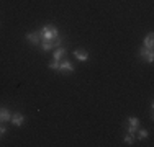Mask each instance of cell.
Wrapping results in <instances>:
<instances>
[{
    "label": "cell",
    "mask_w": 154,
    "mask_h": 147,
    "mask_svg": "<svg viewBox=\"0 0 154 147\" xmlns=\"http://www.w3.org/2000/svg\"><path fill=\"white\" fill-rule=\"evenodd\" d=\"M41 41H53L54 38H57L59 36V33H57V28L51 26V25H46V26H43L41 31Z\"/></svg>",
    "instance_id": "1"
},
{
    "label": "cell",
    "mask_w": 154,
    "mask_h": 147,
    "mask_svg": "<svg viewBox=\"0 0 154 147\" xmlns=\"http://www.w3.org/2000/svg\"><path fill=\"white\" fill-rule=\"evenodd\" d=\"M138 128H139V119L138 118H134V116H131V118H128V132L130 134H134V132L138 131Z\"/></svg>",
    "instance_id": "2"
},
{
    "label": "cell",
    "mask_w": 154,
    "mask_h": 147,
    "mask_svg": "<svg viewBox=\"0 0 154 147\" xmlns=\"http://www.w3.org/2000/svg\"><path fill=\"white\" fill-rule=\"evenodd\" d=\"M26 39L33 44V46H38V44L41 43V33H39V31L28 33V34H26Z\"/></svg>",
    "instance_id": "3"
},
{
    "label": "cell",
    "mask_w": 154,
    "mask_h": 147,
    "mask_svg": "<svg viewBox=\"0 0 154 147\" xmlns=\"http://www.w3.org/2000/svg\"><path fill=\"white\" fill-rule=\"evenodd\" d=\"M25 119H26V118H25L23 115H21V113H13L12 118H10L12 124H13V126H18V128H20V126H23Z\"/></svg>",
    "instance_id": "4"
},
{
    "label": "cell",
    "mask_w": 154,
    "mask_h": 147,
    "mask_svg": "<svg viewBox=\"0 0 154 147\" xmlns=\"http://www.w3.org/2000/svg\"><path fill=\"white\" fill-rule=\"evenodd\" d=\"M141 57H146V61H148L149 64H152V61H154V54H152V51H151V49H148V47H144V46L141 47Z\"/></svg>",
    "instance_id": "5"
},
{
    "label": "cell",
    "mask_w": 154,
    "mask_h": 147,
    "mask_svg": "<svg viewBox=\"0 0 154 147\" xmlns=\"http://www.w3.org/2000/svg\"><path fill=\"white\" fill-rule=\"evenodd\" d=\"M59 70H62V72H74V65L71 64L69 61H62V62H59Z\"/></svg>",
    "instance_id": "6"
},
{
    "label": "cell",
    "mask_w": 154,
    "mask_h": 147,
    "mask_svg": "<svg viewBox=\"0 0 154 147\" xmlns=\"http://www.w3.org/2000/svg\"><path fill=\"white\" fill-rule=\"evenodd\" d=\"M74 56H75L77 61H82V62H85L87 59H89V54H87L84 49H75L74 51Z\"/></svg>",
    "instance_id": "7"
},
{
    "label": "cell",
    "mask_w": 154,
    "mask_h": 147,
    "mask_svg": "<svg viewBox=\"0 0 154 147\" xmlns=\"http://www.w3.org/2000/svg\"><path fill=\"white\" fill-rule=\"evenodd\" d=\"M10 118H12V113L8 110L0 108V123H7V121H10Z\"/></svg>",
    "instance_id": "8"
},
{
    "label": "cell",
    "mask_w": 154,
    "mask_h": 147,
    "mask_svg": "<svg viewBox=\"0 0 154 147\" xmlns=\"http://www.w3.org/2000/svg\"><path fill=\"white\" fill-rule=\"evenodd\" d=\"M66 52H67V51H66V47H56V51H54V59H56V61H61L62 57H66Z\"/></svg>",
    "instance_id": "9"
},
{
    "label": "cell",
    "mask_w": 154,
    "mask_h": 147,
    "mask_svg": "<svg viewBox=\"0 0 154 147\" xmlns=\"http://www.w3.org/2000/svg\"><path fill=\"white\" fill-rule=\"evenodd\" d=\"M152 38H154V34L149 33V34L144 38V44H143L144 47H148V49H151V51H152Z\"/></svg>",
    "instance_id": "10"
},
{
    "label": "cell",
    "mask_w": 154,
    "mask_h": 147,
    "mask_svg": "<svg viewBox=\"0 0 154 147\" xmlns=\"http://www.w3.org/2000/svg\"><path fill=\"white\" fill-rule=\"evenodd\" d=\"M138 139H139V141H144V139L146 137H148V131H146V129H139V128H138Z\"/></svg>",
    "instance_id": "11"
},
{
    "label": "cell",
    "mask_w": 154,
    "mask_h": 147,
    "mask_svg": "<svg viewBox=\"0 0 154 147\" xmlns=\"http://www.w3.org/2000/svg\"><path fill=\"white\" fill-rule=\"evenodd\" d=\"M41 49L43 51H51L53 49V43L51 41H41Z\"/></svg>",
    "instance_id": "12"
},
{
    "label": "cell",
    "mask_w": 154,
    "mask_h": 147,
    "mask_svg": "<svg viewBox=\"0 0 154 147\" xmlns=\"http://www.w3.org/2000/svg\"><path fill=\"white\" fill-rule=\"evenodd\" d=\"M49 69H54V70H59V61H56V59H53V61L49 62V65H48Z\"/></svg>",
    "instance_id": "13"
},
{
    "label": "cell",
    "mask_w": 154,
    "mask_h": 147,
    "mask_svg": "<svg viewBox=\"0 0 154 147\" xmlns=\"http://www.w3.org/2000/svg\"><path fill=\"white\" fill-rule=\"evenodd\" d=\"M125 142H126L128 146H133V144H134V137H133V134H130V132H128V136L125 137Z\"/></svg>",
    "instance_id": "14"
},
{
    "label": "cell",
    "mask_w": 154,
    "mask_h": 147,
    "mask_svg": "<svg viewBox=\"0 0 154 147\" xmlns=\"http://www.w3.org/2000/svg\"><path fill=\"white\" fill-rule=\"evenodd\" d=\"M51 43H53V47H59V46H61V39H59V36H57V38H54Z\"/></svg>",
    "instance_id": "15"
},
{
    "label": "cell",
    "mask_w": 154,
    "mask_h": 147,
    "mask_svg": "<svg viewBox=\"0 0 154 147\" xmlns=\"http://www.w3.org/2000/svg\"><path fill=\"white\" fill-rule=\"evenodd\" d=\"M5 132H7V129H5L3 126H0V137H2V136L5 134Z\"/></svg>",
    "instance_id": "16"
}]
</instances>
